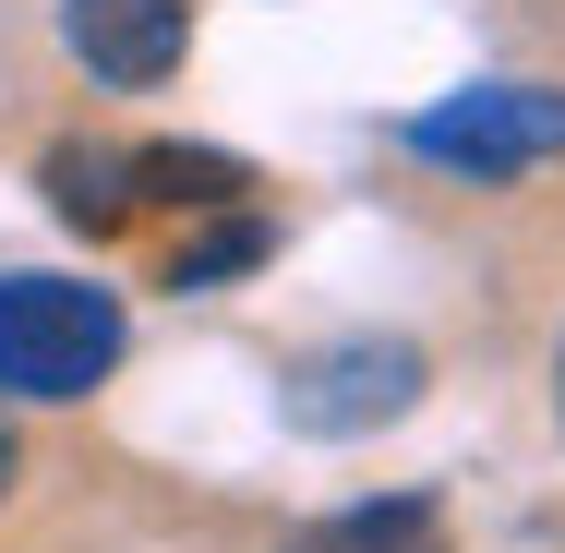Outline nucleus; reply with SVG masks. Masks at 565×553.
<instances>
[{
  "label": "nucleus",
  "mask_w": 565,
  "mask_h": 553,
  "mask_svg": "<svg viewBox=\"0 0 565 553\" xmlns=\"http://www.w3.org/2000/svg\"><path fill=\"white\" fill-rule=\"evenodd\" d=\"M409 157H434L457 181H518V169L565 157V97L554 85H457L409 120Z\"/></svg>",
  "instance_id": "obj_2"
},
{
  "label": "nucleus",
  "mask_w": 565,
  "mask_h": 553,
  "mask_svg": "<svg viewBox=\"0 0 565 553\" xmlns=\"http://www.w3.org/2000/svg\"><path fill=\"white\" fill-rule=\"evenodd\" d=\"M120 361V301L97 277H0V397H85Z\"/></svg>",
  "instance_id": "obj_1"
},
{
  "label": "nucleus",
  "mask_w": 565,
  "mask_h": 553,
  "mask_svg": "<svg viewBox=\"0 0 565 553\" xmlns=\"http://www.w3.org/2000/svg\"><path fill=\"white\" fill-rule=\"evenodd\" d=\"M265 253H277V228L253 217V205H217L205 241H181V253H169V289H228V277H253Z\"/></svg>",
  "instance_id": "obj_8"
},
{
  "label": "nucleus",
  "mask_w": 565,
  "mask_h": 553,
  "mask_svg": "<svg viewBox=\"0 0 565 553\" xmlns=\"http://www.w3.org/2000/svg\"><path fill=\"white\" fill-rule=\"evenodd\" d=\"M554 397H565V373H554Z\"/></svg>",
  "instance_id": "obj_10"
},
{
  "label": "nucleus",
  "mask_w": 565,
  "mask_h": 553,
  "mask_svg": "<svg viewBox=\"0 0 565 553\" xmlns=\"http://www.w3.org/2000/svg\"><path fill=\"white\" fill-rule=\"evenodd\" d=\"M132 193H145V205H205V217H217V205L253 193V169H241L228 145H145V157H132Z\"/></svg>",
  "instance_id": "obj_7"
},
{
  "label": "nucleus",
  "mask_w": 565,
  "mask_h": 553,
  "mask_svg": "<svg viewBox=\"0 0 565 553\" xmlns=\"http://www.w3.org/2000/svg\"><path fill=\"white\" fill-rule=\"evenodd\" d=\"M36 181H49V205H61V217L97 228V241H120L132 205H145V193H132V157H97V145H49V169H36Z\"/></svg>",
  "instance_id": "obj_5"
},
{
  "label": "nucleus",
  "mask_w": 565,
  "mask_h": 553,
  "mask_svg": "<svg viewBox=\"0 0 565 553\" xmlns=\"http://www.w3.org/2000/svg\"><path fill=\"white\" fill-rule=\"evenodd\" d=\"M277 410H289V434H313V445L385 434V422H409V410H422V349H409V337H338V349L289 361Z\"/></svg>",
  "instance_id": "obj_3"
},
{
  "label": "nucleus",
  "mask_w": 565,
  "mask_h": 553,
  "mask_svg": "<svg viewBox=\"0 0 565 553\" xmlns=\"http://www.w3.org/2000/svg\"><path fill=\"white\" fill-rule=\"evenodd\" d=\"M12 469H24V445H12V422H0V493H12Z\"/></svg>",
  "instance_id": "obj_9"
},
{
  "label": "nucleus",
  "mask_w": 565,
  "mask_h": 553,
  "mask_svg": "<svg viewBox=\"0 0 565 553\" xmlns=\"http://www.w3.org/2000/svg\"><path fill=\"white\" fill-rule=\"evenodd\" d=\"M61 49H73L97 85L145 97V85L181 73V49H193V0H61Z\"/></svg>",
  "instance_id": "obj_4"
},
{
  "label": "nucleus",
  "mask_w": 565,
  "mask_h": 553,
  "mask_svg": "<svg viewBox=\"0 0 565 553\" xmlns=\"http://www.w3.org/2000/svg\"><path fill=\"white\" fill-rule=\"evenodd\" d=\"M289 553H457L446 518H434V493H385V506H349L326 530H301Z\"/></svg>",
  "instance_id": "obj_6"
}]
</instances>
